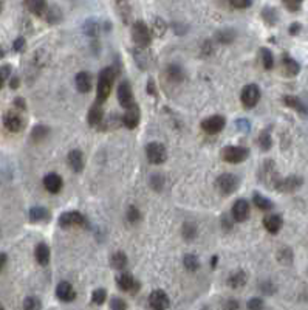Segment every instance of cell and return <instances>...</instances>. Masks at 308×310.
<instances>
[{"label": "cell", "instance_id": "cell-1", "mask_svg": "<svg viewBox=\"0 0 308 310\" xmlns=\"http://www.w3.org/2000/svg\"><path fill=\"white\" fill-rule=\"evenodd\" d=\"M132 39L140 48H147L152 42V30L143 21H138L132 26Z\"/></svg>", "mask_w": 308, "mask_h": 310}, {"label": "cell", "instance_id": "cell-2", "mask_svg": "<svg viewBox=\"0 0 308 310\" xmlns=\"http://www.w3.org/2000/svg\"><path fill=\"white\" fill-rule=\"evenodd\" d=\"M113 81H115V73L112 69H108V67L99 73V79H98V100L99 101L107 100V96L112 92Z\"/></svg>", "mask_w": 308, "mask_h": 310}, {"label": "cell", "instance_id": "cell-3", "mask_svg": "<svg viewBox=\"0 0 308 310\" xmlns=\"http://www.w3.org/2000/svg\"><path fill=\"white\" fill-rule=\"evenodd\" d=\"M215 185H217V189L220 191L222 194H225V196H230V194L237 191L238 179L235 176H232V174H222V176L217 179Z\"/></svg>", "mask_w": 308, "mask_h": 310}, {"label": "cell", "instance_id": "cell-4", "mask_svg": "<svg viewBox=\"0 0 308 310\" xmlns=\"http://www.w3.org/2000/svg\"><path fill=\"white\" fill-rule=\"evenodd\" d=\"M250 155V151L242 146H226L222 151V157L228 163H242Z\"/></svg>", "mask_w": 308, "mask_h": 310}, {"label": "cell", "instance_id": "cell-5", "mask_svg": "<svg viewBox=\"0 0 308 310\" xmlns=\"http://www.w3.org/2000/svg\"><path fill=\"white\" fill-rule=\"evenodd\" d=\"M146 155H147V160L151 163L161 164V163H164V160L167 157V152L161 143H149L146 146Z\"/></svg>", "mask_w": 308, "mask_h": 310}, {"label": "cell", "instance_id": "cell-6", "mask_svg": "<svg viewBox=\"0 0 308 310\" xmlns=\"http://www.w3.org/2000/svg\"><path fill=\"white\" fill-rule=\"evenodd\" d=\"M259 98H260V90L256 84H248L242 90L240 100L246 109H253L254 105L259 103Z\"/></svg>", "mask_w": 308, "mask_h": 310}, {"label": "cell", "instance_id": "cell-7", "mask_svg": "<svg viewBox=\"0 0 308 310\" xmlns=\"http://www.w3.org/2000/svg\"><path fill=\"white\" fill-rule=\"evenodd\" d=\"M85 224V217L77 211H68L59 217V225L64 228H72V227H82Z\"/></svg>", "mask_w": 308, "mask_h": 310}, {"label": "cell", "instance_id": "cell-8", "mask_svg": "<svg viewBox=\"0 0 308 310\" xmlns=\"http://www.w3.org/2000/svg\"><path fill=\"white\" fill-rule=\"evenodd\" d=\"M149 306L154 310H166L171 306V299H169L164 290H154L149 296Z\"/></svg>", "mask_w": 308, "mask_h": 310}, {"label": "cell", "instance_id": "cell-9", "mask_svg": "<svg viewBox=\"0 0 308 310\" xmlns=\"http://www.w3.org/2000/svg\"><path fill=\"white\" fill-rule=\"evenodd\" d=\"M225 124H226V120L223 118V116L214 115V116H209V118H206V120L202 121V129L206 133L215 135V133H218L220 130H223Z\"/></svg>", "mask_w": 308, "mask_h": 310}, {"label": "cell", "instance_id": "cell-10", "mask_svg": "<svg viewBox=\"0 0 308 310\" xmlns=\"http://www.w3.org/2000/svg\"><path fill=\"white\" fill-rule=\"evenodd\" d=\"M118 101L119 104L123 105L124 109H128L132 107V105H135L133 103V93H132V87L128 82H121L118 87Z\"/></svg>", "mask_w": 308, "mask_h": 310}, {"label": "cell", "instance_id": "cell-11", "mask_svg": "<svg viewBox=\"0 0 308 310\" xmlns=\"http://www.w3.org/2000/svg\"><path fill=\"white\" fill-rule=\"evenodd\" d=\"M56 296L64 303H70L76 298V292H75V288L70 283L62 281V283H59L57 287H56Z\"/></svg>", "mask_w": 308, "mask_h": 310}, {"label": "cell", "instance_id": "cell-12", "mask_svg": "<svg viewBox=\"0 0 308 310\" xmlns=\"http://www.w3.org/2000/svg\"><path fill=\"white\" fill-rule=\"evenodd\" d=\"M5 128L9 132H19V130H22V128H24L22 116L19 115L17 112H14V110H9L5 115Z\"/></svg>", "mask_w": 308, "mask_h": 310}, {"label": "cell", "instance_id": "cell-13", "mask_svg": "<svg viewBox=\"0 0 308 310\" xmlns=\"http://www.w3.org/2000/svg\"><path fill=\"white\" fill-rule=\"evenodd\" d=\"M140 109H138V105H132V107L126 109V113L123 116V123L126 128L128 129H135L138 124H140Z\"/></svg>", "mask_w": 308, "mask_h": 310}, {"label": "cell", "instance_id": "cell-14", "mask_svg": "<svg viewBox=\"0 0 308 310\" xmlns=\"http://www.w3.org/2000/svg\"><path fill=\"white\" fill-rule=\"evenodd\" d=\"M232 217L237 222H245L248 217H250V205H248V202L240 199L234 203L232 207Z\"/></svg>", "mask_w": 308, "mask_h": 310}, {"label": "cell", "instance_id": "cell-15", "mask_svg": "<svg viewBox=\"0 0 308 310\" xmlns=\"http://www.w3.org/2000/svg\"><path fill=\"white\" fill-rule=\"evenodd\" d=\"M44 186L48 192L57 194L62 189V179L57 174H48V176L44 177Z\"/></svg>", "mask_w": 308, "mask_h": 310}, {"label": "cell", "instance_id": "cell-16", "mask_svg": "<svg viewBox=\"0 0 308 310\" xmlns=\"http://www.w3.org/2000/svg\"><path fill=\"white\" fill-rule=\"evenodd\" d=\"M25 6L29 13L36 16H45L48 11L47 0H25Z\"/></svg>", "mask_w": 308, "mask_h": 310}, {"label": "cell", "instance_id": "cell-17", "mask_svg": "<svg viewBox=\"0 0 308 310\" xmlns=\"http://www.w3.org/2000/svg\"><path fill=\"white\" fill-rule=\"evenodd\" d=\"M76 89L81 93H88L92 89V76L87 72H81L76 75Z\"/></svg>", "mask_w": 308, "mask_h": 310}, {"label": "cell", "instance_id": "cell-18", "mask_svg": "<svg viewBox=\"0 0 308 310\" xmlns=\"http://www.w3.org/2000/svg\"><path fill=\"white\" fill-rule=\"evenodd\" d=\"M299 70H301V65L297 64L291 56L285 54L283 59H282V72H283V75L296 76L297 73H299Z\"/></svg>", "mask_w": 308, "mask_h": 310}, {"label": "cell", "instance_id": "cell-19", "mask_svg": "<svg viewBox=\"0 0 308 310\" xmlns=\"http://www.w3.org/2000/svg\"><path fill=\"white\" fill-rule=\"evenodd\" d=\"M116 283L123 292H132L135 287V279L130 273H127V271H123V273L116 278Z\"/></svg>", "mask_w": 308, "mask_h": 310}, {"label": "cell", "instance_id": "cell-20", "mask_svg": "<svg viewBox=\"0 0 308 310\" xmlns=\"http://www.w3.org/2000/svg\"><path fill=\"white\" fill-rule=\"evenodd\" d=\"M68 164L75 172H81L84 168V155L81 151H72L68 154Z\"/></svg>", "mask_w": 308, "mask_h": 310}, {"label": "cell", "instance_id": "cell-21", "mask_svg": "<svg viewBox=\"0 0 308 310\" xmlns=\"http://www.w3.org/2000/svg\"><path fill=\"white\" fill-rule=\"evenodd\" d=\"M248 281V276L243 270H237L235 273H232L230 278H228V285H230L231 288H240L246 284Z\"/></svg>", "mask_w": 308, "mask_h": 310}, {"label": "cell", "instance_id": "cell-22", "mask_svg": "<svg viewBox=\"0 0 308 310\" xmlns=\"http://www.w3.org/2000/svg\"><path fill=\"white\" fill-rule=\"evenodd\" d=\"M301 185H302V179H299V177H288L283 181L277 183V188H279L281 191H285V192H293V191H296L297 188H299Z\"/></svg>", "mask_w": 308, "mask_h": 310}, {"label": "cell", "instance_id": "cell-23", "mask_svg": "<svg viewBox=\"0 0 308 310\" xmlns=\"http://www.w3.org/2000/svg\"><path fill=\"white\" fill-rule=\"evenodd\" d=\"M263 225L266 228V231H270L271 234H276V232H279V230L282 228V219L279 216H266L263 219Z\"/></svg>", "mask_w": 308, "mask_h": 310}, {"label": "cell", "instance_id": "cell-24", "mask_svg": "<svg viewBox=\"0 0 308 310\" xmlns=\"http://www.w3.org/2000/svg\"><path fill=\"white\" fill-rule=\"evenodd\" d=\"M34 256H36V260L41 265H47L50 262V248L47 244H39L36 247V251H34Z\"/></svg>", "mask_w": 308, "mask_h": 310}, {"label": "cell", "instance_id": "cell-25", "mask_svg": "<svg viewBox=\"0 0 308 310\" xmlns=\"http://www.w3.org/2000/svg\"><path fill=\"white\" fill-rule=\"evenodd\" d=\"M103 118H104V112L101 109V105H93L90 112H88V123H90V126L96 128V126L103 123Z\"/></svg>", "mask_w": 308, "mask_h": 310}, {"label": "cell", "instance_id": "cell-26", "mask_svg": "<svg viewBox=\"0 0 308 310\" xmlns=\"http://www.w3.org/2000/svg\"><path fill=\"white\" fill-rule=\"evenodd\" d=\"M283 103L288 105V107H291L297 112H301V113H307V107H305V104L297 98V96H291V95H288L283 98Z\"/></svg>", "mask_w": 308, "mask_h": 310}, {"label": "cell", "instance_id": "cell-27", "mask_svg": "<svg viewBox=\"0 0 308 310\" xmlns=\"http://www.w3.org/2000/svg\"><path fill=\"white\" fill-rule=\"evenodd\" d=\"M29 219L33 222H44V220L50 219V212L42 207H34V208H31V211H29Z\"/></svg>", "mask_w": 308, "mask_h": 310}, {"label": "cell", "instance_id": "cell-28", "mask_svg": "<svg viewBox=\"0 0 308 310\" xmlns=\"http://www.w3.org/2000/svg\"><path fill=\"white\" fill-rule=\"evenodd\" d=\"M110 265L116 270H124L127 265V258L123 251H116V253L110 258Z\"/></svg>", "mask_w": 308, "mask_h": 310}, {"label": "cell", "instance_id": "cell-29", "mask_svg": "<svg viewBox=\"0 0 308 310\" xmlns=\"http://www.w3.org/2000/svg\"><path fill=\"white\" fill-rule=\"evenodd\" d=\"M253 202H254V205H256L257 208H259V209H263V211H268V209H271V208H273L271 200L265 199V197L262 196V194H254Z\"/></svg>", "mask_w": 308, "mask_h": 310}, {"label": "cell", "instance_id": "cell-30", "mask_svg": "<svg viewBox=\"0 0 308 310\" xmlns=\"http://www.w3.org/2000/svg\"><path fill=\"white\" fill-rule=\"evenodd\" d=\"M183 264H184L186 270H189V271H197L200 268V260H198L194 255H186L183 258Z\"/></svg>", "mask_w": 308, "mask_h": 310}, {"label": "cell", "instance_id": "cell-31", "mask_svg": "<svg viewBox=\"0 0 308 310\" xmlns=\"http://www.w3.org/2000/svg\"><path fill=\"white\" fill-rule=\"evenodd\" d=\"M24 309L25 310H41L42 309L41 299H37L34 296H28L24 301Z\"/></svg>", "mask_w": 308, "mask_h": 310}, {"label": "cell", "instance_id": "cell-32", "mask_svg": "<svg viewBox=\"0 0 308 310\" xmlns=\"http://www.w3.org/2000/svg\"><path fill=\"white\" fill-rule=\"evenodd\" d=\"M167 30V26H166V22L163 21V19H155L154 24H152V33L155 36H163Z\"/></svg>", "mask_w": 308, "mask_h": 310}, {"label": "cell", "instance_id": "cell-33", "mask_svg": "<svg viewBox=\"0 0 308 310\" xmlns=\"http://www.w3.org/2000/svg\"><path fill=\"white\" fill-rule=\"evenodd\" d=\"M105 299H107V292L104 288H96L93 295H92V303L93 304H98V306H101L105 303Z\"/></svg>", "mask_w": 308, "mask_h": 310}, {"label": "cell", "instance_id": "cell-34", "mask_svg": "<svg viewBox=\"0 0 308 310\" xmlns=\"http://www.w3.org/2000/svg\"><path fill=\"white\" fill-rule=\"evenodd\" d=\"M262 61H263V67L266 70H271L273 65H274V57H273V53L270 50H266V48H263L262 50Z\"/></svg>", "mask_w": 308, "mask_h": 310}, {"label": "cell", "instance_id": "cell-35", "mask_svg": "<svg viewBox=\"0 0 308 310\" xmlns=\"http://www.w3.org/2000/svg\"><path fill=\"white\" fill-rule=\"evenodd\" d=\"M277 258H279V260L282 264H291V260H293V253H291V250L290 248H281V251L277 253Z\"/></svg>", "mask_w": 308, "mask_h": 310}, {"label": "cell", "instance_id": "cell-36", "mask_svg": "<svg viewBox=\"0 0 308 310\" xmlns=\"http://www.w3.org/2000/svg\"><path fill=\"white\" fill-rule=\"evenodd\" d=\"M248 310H265V303L262 298H251L248 303Z\"/></svg>", "mask_w": 308, "mask_h": 310}, {"label": "cell", "instance_id": "cell-37", "mask_svg": "<svg viewBox=\"0 0 308 310\" xmlns=\"http://www.w3.org/2000/svg\"><path fill=\"white\" fill-rule=\"evenodd\" d=\"M110 310H127L126 301H123L121 298H112L110 299Z\"/></svg>", "mask_w": 308, "mask_h": 310}, {"label": "cell", "instance_id": "cell-38", "mask_svg": "<svg viewBox=\"0 0 308 310\" xmlns=\"http://www.w3.org/2000/svg\"><path fill=\"white\" fill-rule=\"evenodd\" d=\"M230 2V5L232 8H237V9H245L248 6H251L253 0H228Z\"/></svg>", "mask_w": 308, "mask_h": 310}, {"label": "cell", "instance_id": "cell-39", "mask_svg": "<svg viewBox=\"0 0 308 310\" xmlns=\"http://www.w3.org/2000/svg\"><path fill=\"white\" fill-rule=\"evenodd\" d=\"M283 2V5L286 6V9H290V11H297V9L301 8V5H302V2L304 0H282Z\"/></svg>", "mask_w": 308, "mask_h": 310}, {"label": "cell", "instance_id": "cell-40", "mask_svg": "<svg viewBox=\"0 0 308 310\" xmlns=\"http://www.w3.org/2000/svg\"><path fill=\"white\" fill-rule=\"evenodd\" d=\"M195 234H197V228L192 224H186L183 227V236L186 239H192V237H195Z\"/></svg>", "mask_w": 308, "mask_h": 310}, {"label": "cell", "instance_id": "cell-41", "mask_svg": "<svg viewBox=\"0 0 308 310\" xmlns=\"http://www.w3.org/2000/svg\"><path fill=\"white\" fill-rule=\"evenodd\" d=\"M47 133H48V130L44 128V126H37V128L33 129V138L34 140H41V138L47 137Z\"/></svg>", "mask_w": 308, "mask_h": 310}, {"label": "cell", "instance_id": "cell-42", "mask_svg": "<svg viewBox=\"0 0 308 310\" xmlns=\"http://www.w3.org/2000/svg\"><path fill=\"white\" fill-rule=\"evenodd\" d=\"M140 211H138L135 207H130L128 208V211H127V219L130 220V222H138L140 220Z\"/></svg>", "mask_w": 308, "mask_h": 310}, {"label": "cell", "instance_id": "cell-43", "mask_svg": "<svg viewBox=\"0 0 308 310\" xmlns=\"http://www.w3.org/2000/svg\"><path fill=\"white\" fill-rule=\"evenodd\" d=\"M163 177H160V176H154L152 177V180H151V183H152V186H154V189L155 191H160L161 188H163Z\"/></svg>", "mask_w": 308, "mask_h": 310}, {"label": "cell", "instance_id": "cell-44", "mask_svg": "<svg viewBox=\"0 0 308 310\" xmlns=\"http://www.w3.org/2000/svg\"><path fill=\"white\" fill-rule=\"evenodd\" d=\"M225 310H240V304L237 299H228L225 303Z\"/></svg>", "mask_w": 308, "mask_h": 310}, {"label": "cell", "instance_id": "cell-45", "mask_svg": "<svg viewBox=\"0 0 308 310\" xmlns=\"http://www.w3.org/2000/svg\"><path fill=\"white\" fill-rule=\"evenodd\" d=\"M259 141H260V144H262V148L266 151V149H270V146H271V140L268 138V133L266 132H263L262 135H260V138H259Z\"/></svg>", "mask_w": 308, "mask_h": 310}, {"label": "cell", "instance_id": "cell-46", "mask_svg": "<svg viewBox=\"0 0 308 310\" xmlns=\"http://www.w3.org/2000/svg\"><path fill=\"white\" fill-rule=\"evenodd\" d=\"M260 290H262L263 293H266V295H271V293H274V285L271 283H263L262 287H260Z\"/></svg>", "mask_w": 308, "mask_h": 310}, {"label": "cell", "instance_id": "cell-47", "mask_svg": "<svg viewBox=\"0 0 308 310\" xmlns=\"http://www.w3.org/2000/svg\"><path fill=\"white\" fill-rule=\"evenodd\" d=\"M24 48H25V41H24L22 37H21V39H17V41L14 42V50H16V52H22Z\"/></svg>", "mask_w": 308, "mask_h": 310}, {"label": "cell", "instance_id": "cell-48", "mask_svg": "<svg viewBox=\"0 0 308 310\" xmlns=\"http://www.w3.org/2000/svg\"><path fill=\"white\" fill-rule=\"evenodd\" d=\"M11 75V67H8V65H3L2 67V82L6 81V78Z\"/></svg>", "mask_w": 308, "mask_h": 310}, {"label": "cell", "instance_id": "cell-49", "mask_svg": "<svg viewBox=\"0 0 308 310\" xmlns=\"http://www.w3.org/2000/svg\"><path fill=\"white\" fill-rule=\"evenodd\" d=\"M301 31V25L299 24H293L291 26H290V34H297V33H299Z\"/></svg>", "mask_w": 308, "mask_h": 310}, {"label": "cell", "instance_id": "cell-50", "mask_svg": "<svg viewBox=\"0 0 308 310\" xmlns=\"http://www.w3.org/2000/svg\"><path fill=\"white\" fill-rule=\"evenodd\" d=\"M17 84H19V79H17V78H14V79L11 81V79H9V85H11L13 87V89H16V87H17Z\"/></svg>", "mask_w": 308, "mask_h": 310}, {"label": "cell", "instance_id": "cell-51", "mask_svg": "<svg viewBox=\"0 0 308 310\" xmlns=\"http://www.w3.org/2000/svg\"><path fill=\"white\" fill-rule=\"evenodd\" d=\"M5 264H6V255H2V270L5 268Z\"/></svg>", "mask_w": 308, "mask_h": 310}, {"label": "cell", "instance_id": "cell-52", "mask_svg": "<svg viewBox=\"0 0 308 310\" xmlns=\"http://www.w3.org/2000/svg\"><path fill=\"white\" fill-rule=\"evenodd\" d=\"M307 275H308V270H307Z\"/></svg>", "mask_w": 308, "mask_h": 310}]
</instances>
